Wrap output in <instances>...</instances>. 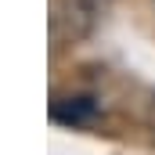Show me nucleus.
<instances>
[{"mask_svg":"<svg viewBox=\"0 0 155 155\" xmlns=\"http://www.w3.org/2000/svg\"><path fill=\"white\" fill-rule=\"evenodd\" d=\"M54 119H58V123H69V126L90 123V119H94V101H90V97H69L65 105L58 101V105H54Z\"/></svg>","mask_w":155,"mask_h":155,"instance_id":"f257e3e1","label":"nucleus"},{"mask_svg":"<svg viewBox=\"0 0 155 155\" xmlns=\"http://www.w3.org/2000/svg\"><path fill=\"white\" fill-rule=\"evenodd\" d=\"M76 4H87V7H90V4H94V0H76Z\"/></svg>","mask_w":155,"mask_h":155,"instance_id":"f03ea898","label":"nucleus"}]
</instances>
